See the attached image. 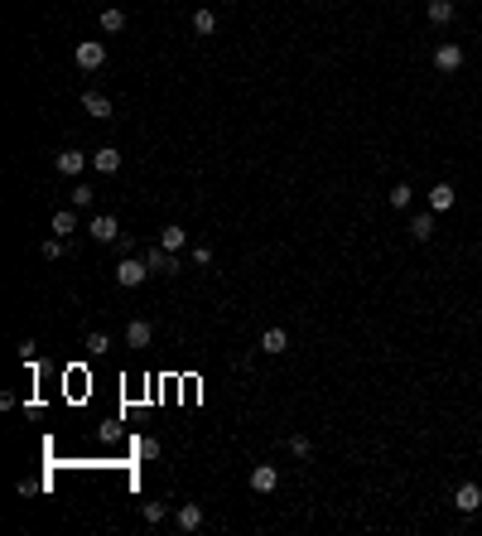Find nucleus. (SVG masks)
<instances>
[{
	"label": "nucleus",
	"mask_w": 482,
	"mask_h": 536,
	"mask_svg": "<svg viewBox=\"0 0 482 536\" xmlns=\"http://www.w3.org/2000/svg\"><path fill=\"white\" fill-rule=\"evenodd\" d=\"M145 275H150L145 256H121V261H116V285H126V290L145 285Z\"/></svg>",
	"instance_id": "nucleus-1"
},
{
	"label": "nucleus",
	"mask_w": 482,
	"mask_h": 536,
	"mask_svg": "<svg viewBox=\"0 0 482 536\" xmlns=\"http://www.w3.org/2000/svg\"><path fill=\"white\" fill-rule=\"evenodd\" d=\"M78 68L82 73H97V68H102V63H107V44H102V39H82L78 44Z\"/></svg>",
	"instance_id": "nucleus-2"
},
{
	"label": "nucleus",
	"mask_w": 482,
	"mask_h": 536,
	"mask_svg": "<svg viewBox=\"0 0 482 536\" xmlns=\"http://www.w3.org/2000/svg\"><path fill=\"white\" fill-rule=\"evenodd\" d=\"M145 266L160 270V275H179L184 261H179V251H164V246H145Z\"/></svg>",
	"instance_id": "nucleus-3"
},
{
	"label": "nucleus",
	"mask_w": 482,
	"mask_h": 536,
	"mask_svg": "<svg viewBox=\"0 0 482 536\" xmlns=\"http://www.w3.org/2000/svg\"><path fill=\"white\" fill-rule=\"evenodd\" d=\"M87 232H92V241H102V246H111V241H121V222L111 213H97L92 222H87Z\"/></svg>",
	"instance_id": "nucleus-4"
},
{
	"label": "nucleus",
	"mask_w": 482,
	"mask_h": 536,
	"mask_svg": "<svg viewBox=\"0 0 482 536\" xmlns=\"http://www.w3.org/2000/svg\"><path fill=\"white\" fill-rule=\"evenodd\" d=\"M246 483H251V493H261V498H266V493H275V488H280V469H275V464H256Z\"/></svg>",
	"instance_id": "nucleus-5"
},
{
	"label": "nucleus",
	"mask_w": 482,
	"mask_h": 536,
	"mask_svg": "<svg viewBox=\"0 0 482 536\" xmlns=\"http://www.w3.org/2000/svg\"><path fill=\"white\" fill-rule=\"evenodd\" d=\"M454 508L463 512V517L478 512L482 508V488H478V483H458V488H454Z\"/></svg>",
	"instance_id": "nucleus-6"
},
{
	"label": "nucleus",
	"mask_w": 482,
	"mask_h": 536,
	"mask_svg": "<svg viewBox=\"0 0 482 536\" xmlns=\"http://www.w3.org/2000/svg\"><path fill=\"white\" fill-rule=\"evenodd\" d=\"M434 68H439V73H458V68H463V49H458V44H439V49H434Z\"/></svg>",
	"instance_id": "nucleus-7"
},
{
	"label": "nucleus",
	"mask_w": 482,
	"mask_h": 536,
	"mask_svg": "<svg viewBox=\"0 0 482 536\" xmlns=\"http://www.w3.org/2000/svg\"><path fill=\"white\" fill-rule=\"evenodd\" d=\"M92 169H97V174H116V169H121V150H116V145H102V150L92 155Z\"/></svg>",
	"instance_id": "nucleus-8"
},
{
	"label": "nucleus",
	"mask_w": 482,
	"mask_h": 536,
	"mask_svg": "<svg viewBox=\"0 0 482 536\" xmlns=\"http://www.w3.org/2000/svg\"><path fill=\"white\" fill-rule=\"evenodd\" d=\"M150 338H155V329H150L145 319H131V324H126V343H131V348H150Z\"/></svg>",
	"instance_id": "nucleus-9"
},
{
	"label": "nucleus",
	"mask_w": 482,
	"mask_h": 536,
	"mask_svg": "<svg viewBox=\"0 0 482 536\" xmlns=\"http://www.w3.org/2000/svg\"><path fill=\"white\" fill-rule=\"evenodd\" d=\"M82 111L97 116V121H111V102L102 97V92H82Z\"/></svg>",
	"instance_id": "nucleus-10"
},
{
	"label": "nucleus",
	"mask_w": 482,
	"mask_h": 536,
	"mask_svg": "<svg viewBox=\"0 0 482 536\" xmlns=\"http://www.w3.org/2000/svg\"><path fill=\"white\" fill-rule=\"evenodd\" d=\"M285 348H290V333H285V329H266V333H261V353L280 358Z\"/></svg>",
	"instance_id": "nucleus-11"
},
{
	"label": "nucleus",
	"mask_w": 482,
	"mask_h": 536,
	"mask_svg": "<svg viewBox=\"0 0 482 536\" xmlns=\"http://www.w3.org/2000/svg\"><path fill=\"white\" fill-rule=\"evenodd\" d=\"M174 522H179V532H198L203 527V508L198 503H184V508L174 512Z\"/></svg>",
	"instance_id": "nucleus-12"
},
{
	"label": "nucleus",
	"mask_w": 482,
	"mask_h": 536,
	"mask_svg": "<svg viewBox=\"0 0 482 536\" xmlns=\"http://www.w3.org/2000/svg\"><path fill=\"white\" fill-rule=\"evenodd\" d=\"M429 208H434V213H449V208H454V184H434L429 188Z\"/></svg>",
	"instance_id": "nucleus-13"
},
{
	"label": "nucleus",
	"mask_w": 482,
	"mask_h": 536,
	"mask_svg": "<svg viewBox=\"0 0 482 536\" xmlns=\"http://www.w3.org/2000/svg\"><path fill=\"white\" fill-rule=\"evenodd\" d=\"M184 241H188V232L179 227V222H169V227H160V246H164V251H184Z\"/></svg>",
	"instance_id": "nucleus-14"
},
{
	"label": "nucleus",
	"mask_w": 482,
	"mask_h": 536,
	"mask_svg": "<svg viewBox=\"0 0 482 536\" xmlns=\"http://www.w3.org/2000/svg\"><path fill=\"white\" fill-rule=\"evenodd\" d=\"M82 164H87V155H78V150L54 155V169H58V174H82Z\"/></svg>",
	"instance_id": "nucleus-15"
},
{
	"label": "nucleus",
	"mask_w": 482,
	"mask_h": 536,
	"mask_svg": "<svg viewBox=\"0 0 482 536\" xmlns=\"http://www.w3.org/2000/svg\"><path fill=\"white\" fill-rule=\"evenodd\" d=\"M454 0H429V25H454Z\"/></svg>",
	"instance_id": "nucleus-16"
},
{
	"label": "nucleus",
	"mask_w": 482,
	"mask_h": 536,
	"mask_svg": "<svg viewBox=\"0 0 482 536\" xmlns=\"http://www.w3.org/2000/svg\"><path fill=\"white\" fill-rule=\"evenodd\" d=\"M121 29H126V10L107 5V10H102V34H121Z\"/></svg>",
	"instance_id": "nucleus-17"
},
{
	"label": "nucleus",
	"mask_w": 482,
	"mask_h": 536,
	"mask_svg": "<svg viewBox=\"0 0 482 536\" xmlns=\"http://www.w3.org/2000/svg\"><path fill=\"white\" fill-rule=\"evenodd\" d=\"M410 237H415V241H429V237H434V208H429V213H420L415 222H410Z\"/></svg>",
	"instance_id": "nucleus-18"
},
{
	"label": "nucleus",
	"mask_w": 482,
	"mask_h": 536,
	"mask_svg": "<svg viewBox=\"0 0 482 536\" xmlns=\"http://www.w3.org/2000/svg\"><path fill=\"white\" fill-rule=\"evenodd\" d=\"M54 232H58V237L78 232V217H73V208H58V213H54Z\"/></svg>",
	"instance_id": "nucleus-19"
},
{
	"label": "nucleus",
	"mask_w": 482,
	"mask_h": 536,
	"mask_svg": "<svg viewBox=\"0 0 482 536\" xmlns=\"http://www.w3.org/2000/svg\"><path fill=\"white\" fill-rule=\"evenodd\" d=\"M410 198H415V188H410V184H396L391 193H386V203H391V208H410Z\"/></svg>",
	"instance_id": "nucleus-20"
},
{
	"label": "nucleus",
	"mask_w": 482,
	"mask_h": 536,
	"mask_svg": "<svg viewBox=\"0 0 482 536\" xmlns=\"http://www.w3.org/2000/svg\"><path fill=\"white\" fill-rule=\"evenodd\" d=\"M290 455L295 459H314V440H309V435H295V440H290Z\"/></svg>",
	"instance_id": "nucleus-21"
},
{
	"label": "nucleus",
	"mask_w": 482,
	"mask_h": 536,
	"mask_svg": "<svg viewBox=\"0 0 482 536\" xmlns=\"http://www.w3.org/2000/svg\"><path fill=\"white\" fill-rule=\"evenodd\" d=\"M193 29H198V34H213V29H217V15H213V10H198V15H193Z\"/></svg>",
	"instance_id": "nucleus-22"
},
{
	"label": "nucleus",
	"mask_w": 482,
	"mask_h": 536,
	"mask_svg": "<svg viewBox=\"0 0 482 536\" xmlns=\"http://www.w3.org/2000/svg\"><path fill=\"white\" fill-rule=\"evenodd\" d=\"M92 198H97V188H92V184H78V188H73V203H78V208H92Z\"/></svg>",
	"instance_id": "nucleus-23"
},
{
	"label": "nucleus",
	"mask_w": 482,
	"mask_h": 536,
	"mask_svg": "<svg viewBox=\"0 0 482 536\" xmlns=\"http://www.w3.org/2000/svg\"><path fill=\"white\" fill-rule=\"evenodd\" d=\"M164 517H169V508H164V503H145V522H150V527H155V522H164Z\"/></svg>",
	"instance_id": "nucleus-24"
},
{
	"label": "nucleus",
	"mask_w": 482,
	"mask_h": 536,
	"mask_svg": "<svg viewBox=\"0 0 482 536\" xmlns=\"http://www.w3.org/2000/svg\"><path fill=\"white\" fill-rule=\"evenodd\" d=\"M63 256V237H49L44 241V261H58Z\"/></svg>",
	"instance_id": "nucleus-25"
},
{
	"label": "nucleus",
	"mask_w": 482,
	"mask_h": 536,
	"mask_svg": "<svg viewBox=\"0 0 482 536\" xmlns=\"http://www.w3.org/2000/svg\"><path fill=\"white\" fill-rule=\"evenodd\" d=\"M193 266H213V246H193Z\"/></svg>",
	"instance_id": "nucleus-26"
},
{
	"label": "nucleus",
	"mask_w": 482,
	"mask_h": 536,
	"mask_svg": "<svg viewBox=\"0 0 482 536\" xmlns=\"http://www.w3.org/2000/svg\"><path fill=\"white\" fill-rule=\"evenodd\" d=\"M140 459H160V440H140Z\"/></svg>",
	"instance_id": "nucleus-27"
},
{
	"label": "nucleus",
	"mask_w": 482,
	"mask_h": 536,
	"mask_svg": "<svg viewBox=\"0 0 482 536\" xmlns=\"http://www.w3.org/2000/svg\"><path fill=\"white\" fill-rule=\"evenodd\" d=\"M87 348H92V353H107V333H87Z\"/></svg>",
	"instance_id": "nucleus-28"
}]
</instances>
